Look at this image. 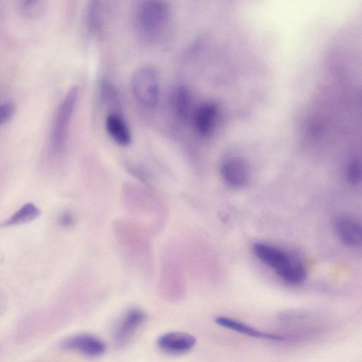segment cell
Segmentation results:
<instances>
[{
	"label": "cell",
	"mask_w": 362,
	"mask_h": 362,
	"mask_svg": "<svg viewBox=\"0 0 362 362\" xmlns=\"http://www.w3.org/2000/svg\"><path fill=\"white\" fill-rule=\"evenodd\" d=\"M252 251L259 261L285 282L299 284L306 279L307 270L305 264L296 255L277 246L262 242L255 243Z\"/></svg>",
	"instance_id": "obj_1"
},
{
	"label": "cell",
	"mask_w": 362,
	"mask_h": 362,
	"mask_svg": "<svg viewBox=\"0 0 362 362\" xmlns=\"http://www.w3.org/2000/svg\"><path fill=\"white\" fill-rule=\"evenodd\" d=\"M170 17V8L165 1L145 0L140 2L134 13L139 35L147 42L159 40L169 26Z\"/></svg>",
	"instance_id": "obj_2"
},
{
	"label": "cell",
	"mask_w": 362,
	"mask_h": 362,
	"mask_svg": "<svg viewBox=\"0 0 362 362\" xmlns=\"http://www.w3.org/2000/svg\"><path fill=\"white\" fill-rule=\"evenodd\" d=\"M78 97V86H72L67 91L57 107L49 138L50 148L54 153L62 152L66 145L70 124Z\"/></svg>",
	"instance_id": "obj_3"
},
{
	"label": "cell",
	"mask_w": 362,
	"mask_h": 362,
	"mask_svg": "<svg viewBox=\"0 0 362 362\" xmlns=\"http://www.w3.org/2000/svg\"><path fill=\"white\" fill-rule=\"evenodd\" d=\"M131 87L136 102L144 107H155L160 98V83L156 70L144 66L138 69L132 75Z\"/></svg>",
	"instance_id": "obj_4"
},
{
	"label": "cell",
	"mask_w": 362,
	"mask_h": 362,
	"mask_svg": "<svg viewBox=\"0 0 362 362\" xmlns=\"http://www.w3.org/2000/svg\"><path fill=\"white\" fill-rule=\"evenodd\" d=\"M63 350L71 351L88 357H98L106 350L105 342L90 334H78L70 336L60 343Z\"/></svg>",
	"instance_id": "obj_5"
},
{
	"label": "cell",
	"mask_w": 362,
	"mask_h": 362,
	"mask_svg": "<svg viewBox=\"0 0 362 362\" xmlns=\"http://www.w3.org/2000/svg\"><path fill=\"white\" fill-rule=\"evenodd\" d=\"M220 171L223 180L234 188L243 187L249 182V167L240 157L230 156L224 159L221 164Z\"/></svg>",
	"instance_id": "obj_6"
},
{
	"label": "cell",
	"mask_w": 362,
	"mask_h": 362,
	"mask_svg": "<svg viewBox=\"0 0 362 362\" xmlns=\"http://www.w3.org/2000/svg\"><path fill=\"white\" fill-rule=\"evenodd\" d=\"M145 319L146 315L141 310H128L119 320L114 329L113 337L116 344H126L142 325Z\"/></svg>",
	"instance_id": "obj_7"
},
{
	"label": "cell",
	"mask_w": 362,
	"mask_h": 362,
	"mask_svg": "<svg viewBox=\"0 0 362 362\" xmlns=\"http://www.w3.org/2000/svg\"><path fill=\"white\" fill-rule=\"evenodd\" d=\"M218 107L211 101L204 102L193 112L192 121L197 133L203 137L211 136L217 123Z\"/></svg>",
	"instance_id": "obj_8"
},
{
	"label": "cell",
	"mask_w": 362,
	"mask_h": 362,
	"mask_svg": "<svg viewBox=\"0 0 362 362\" xmlns=\"http://www.w3.org/2000/svg\"><path fill=\"white\" fill-rule=\"evenodd\" d=\"M158 349L168 354L180 355L192 350L196 344V338L185 332H170L157 339Z\"/></svg>",
	"instance_id": "obj_9"
},
{
	"label": "cell",
	"mask_w": 362,
	"mask_h": 362,
	"mask_svg": "<svg viewBox=\"0 0 362 362\" xmlns=\"http://www.w3.org/2000/svg\"><path fill=\"white\" fill-rule=\"evenodd\" d=\"M335 231L346 245L357 247L361 245L362 228L358 219L349 215H341L334 221Z\"/></svg>",
	"instance_id": "obj_10"
},
{
	"label": "cell",
	"mask_w": 362,
	"mask_h": 362,
	"mask_svg": "<svg viewBox=\"0 0 362 362\" xmlns=\"http://www.w3.org/2000/svg\"><path fill=\"white\" fill-rule=\"evenodd\" d=\"M170 104L176 117L182 122H187L192 119L193 98L190 89L185 85L175 87L170 95Z\"/></svg>",
	"instance_id": "obj_11"
},
{
	"label": "cell",
	"mask_w": 362,
	"mask_h": 362,
	"mask_svg": "<svg viewBox=\"0 0 362 362\" xmlns=\"http://www.w3.org/2000/svg\"><path fill=\"white\" fill-rule=\"evenodd\" d=\"M215 322L226 329H228L253 338L275 341H282L286 339V337L284 336L258 330L242 322L226 316L216 317L215 318Z\"/></svg>",
	"instance_id": "obj_12"
},
{
	"label": "cell",
	"mask_w": 362,
	"mask_h": 362,
	"mask_svg": "<svg viewBox=\"0 0 362 362\" xmlns=\"http://www.w3.org/2000/svg\"><path fill=\"white\" fill-rule=\"evenodd\" d=\"M105 127L112 140L118 145L124 146L131 143L132 132L121 113L110 112L105 119Z\"/></svg>",
	"instance_id": "obj_13"
},
{
	"label": "cell",
	"mask_w": 362,
	"mask_h": 362,
	"mask_svg": "<svg viewBox=\"0 0 362 362\" xmlns=\"http://www.w3.org/2000/svg\"><path fill=\"white\" fill-rule=\"evenodd\" d=\"M100 94L103 103L111 109L110 112H119L122 102L118 90L109 80L103 78L100 82Z\"/></svg>",
	"instance_id": "obj_14"
},
{
	"label": "cell",
	"mask_w": 362,
	"mask_h": 362,
	"mask_svg": "<svg viewBox=\"0 0 362 362\" xmlns=\"http://www.w3.org/2000/svg\"><path fill=\"white\" fill-rule=\"evenodd\" d=\"M40 214V209L35 204L27 203L12 214L2 225L12 226L27 223L36 219Z\"/></svg>",
	"instance_id": "obj_15"
},
{
	"label": "cell",
	"mask_w": 362,
	"mask_h": 362,
	"mask_svg": "<svg viewBox=\"0 0 362 362\" xmlns=\"http://www.w3.org/2000/svg\"><path fill=\"white\" fill-rule=\"evenodd\" d=\"M103 22V7L98 1H92L87 6L86 11V23L90 32L97 33L102 27Z\"/></svg>",
	"instance_id": "obj_16"
},
{
	"label": "cell",
	"mask_w": 362,
	"mask_h": 362,
	"mask_svg": "<svg viewBox=\"0 0 362 362\" xmlns=\"http://www.w3.org/2000/svg\"><path fill=\"white\" fill-rule=\"evenodd\" d=\"M47 8V3L45 1H22L19 4L21 13L29 18H37L42 16Z\"/></svg>",
	"instance_id": "obj_17"
},
{
	"label": "cell",
	"mask_w": 362,
	"mask_h": 362,
	"mask_svg": "<svg viewBox=\"0 0 362 362\" xmlns=\"http://www.w3.org/2000/svg\"><path fill=\"white\" fill-rule=\"evenodd\" d=\"M346 176L348 181L354 185L360 182L361 177V165L356 160H351L347 165Z\"/></svg>",
	"instance_id": "obj_18"
},
{
	"label": "cell",
	"mask_w": 362,
	"mask_h": 362,
	"mask_svg": "<svg viewBox=\"0 0 362 362\" xmlns=\"http://www.w3.org/2000/svg\"><path fill=\"white\" fill-rule=\"evenodd\" d=\"M14 112L15 106L13 103H5L0 105V126L8 121Z\"/></svg>",
	"instance_id": "obj_19"
},
{
	"label": "cell",
	"mask_w": 362,
	"mask_h": 362,
	"mask_svg": "<svg viewBox=\"0 0 362 362\" xmlns=\"http://www.w3.org/2000/svg\"><path fill=\"white\" fill-rule=\"evenodd\" d=\"M74 218L69 212L63 213L59 218L60 223L65 227L71 226L74 223Z\"/></svg>",
	"instance_id": "obj_20"
}]
</instances>
